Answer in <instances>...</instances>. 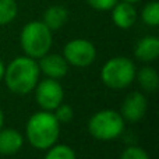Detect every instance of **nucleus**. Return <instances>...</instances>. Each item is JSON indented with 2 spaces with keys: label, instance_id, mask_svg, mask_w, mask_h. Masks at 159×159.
<instances>
[{
  "label": "nucleus",
  "instance_id": "obj_1",
  "mask_svg": "<svg viewBox=\"0 0 159 159\" xmlns=\"http://www.w3.org/2000/svg\"><path fill=\"white\" fill-rule=\"evenodd\" d=\"M39 66L32 57L21 56L8 64L4 70V80L8 89L18 95H25L36 87L39 78Z\"/></svg>",
  "mask_w": 159,
  "mask_h": 159
},
{
  "label": "nucleus",
  "instance_id": "obj_2",
  "mask_svg": "<svg viewBox=\"0 0 159 159\" xmlns=\"http://www.w3.org/2000/svg\"><path fill=\"white\" fill-rule=\"evenodd\" d=\"M59 120L49 110L32 115L27 124V138L38 149H48L59 138Z\"/></svg>",
  "mask_w": 159,
  "mask_h": 159
},
{
  "label": "nucleus",
  "instance_id": "obj_3",
  "mask_svg": "<svg viewBox=\"0 0 159 159\" xmlns=\"http://www.w3.org/2000/svg\"><path fill=\"white\" fill-rule=\"evenodd\" d=\"M20 42L28 57L41 59L52 46V31L43 21H31L22 28Z\"/></svg>",
  "mask_w": 159,
  "mask_h": 159
},
{
  "label": "nucleus",
  "instance_id": "obj_4",
  "mask_svg": "<svg viewBox=\"0 0 159 159\" xmlns=\"http://www.w3.org/2000/svg\"><path fill=\"white\" fill-rule=\"evenodd\" d=\"M101 78L106 87L113 89H123L134 81L135 66L127 57H113L102 67Z\"/></svg>",
  "mask_w": 159,
  "mask_h": 159
},
{
  "label": "nucleus",
  "instance_id": "obj_5",
  "mask_svg": "<svg viewBox=\"0 0 159 159\" xmlns=\"http://www.w3.org/2000/svg\"><path fill=\"white\" fill-rule=\"evenodd\" d=\"M124 129V119L115 110H101L88 121V131L96 140L109 141L119 137Z\"/></svg>",
  "mask_w": 159,
  "mask_h": 159
},
{
  "label": "nucleus",
  "instance_id": "obj_6",
  "mask_svg": "<svg viewBox=\"0 0 159 159\" xmlns=\"http://www.w3.org/2000/svg\"><path fill=\"white\" fill-rule=\"evenodd\" d=\"M64 59L69 64L75 67H87L93 63L96 50L92 42L87 39H74L64 46Z\"/></svg>",
  "mask_w": 159,
  "mask_h": 159
},
{
  "label": "nucleus",
  "instance_id": "obj_7",
  "mask_svg": "<svg viewBox=\"0 0 159 159\" xmlns=\"http://www.w3.org/2000/svg\"><path fill=\"white\" fill-rule=\"evenodd\" d=\"M63 88L55 78H48L38 84L35 99L43 110H55L63 102Z\"/></svg>",
  "mask_w": 159,
  "mask_h": 159
},
{
  "label": "nucleus",
  "instance_id": "obj_8",
  "mask_svg": "<svg viewBox=\"0 0 159 159\" xmlns=\"http://www.w3.org/2000/svg\"><path fill=\"white\" fill-rule=\"evenodd\" d=\"M147 98L140 92H133L124 99L121 106V117L129 121H138L147 112Z\"/></svg>",
  "mask_w": 159,
  "mask_h": 159
},
{
  "label": "nucleus",
  "instance_id": "obj_9",
  "mask_svg": "<svg viewBox=\"0 0 159 159\" xmlns=\"http://www.w3.org/2000/svg\"><path fill=\"white\" fill-rule=\"evenodd\" d=\"M39 70L50 78H61L67 74L69 71V63L63 56L59 55H45L41 57L39 61Z\"/></svg>",
  "mask_w": 159,
  "mask_h": 159
},
{
  "label": "nucleus",
  "instance_id": "obj_10",
  "mask_svg": "<svg viewBox=\"0 0 159 159\" xmlns=\"http://www.w3.org/2000/svg\"><path fill=\"white\" fill-rule=\"evenodd\" d=\"M112 20L119 28L129 30L137 21V10L133 3L117 2L112 8Z\"/></svg>",
  "mask_w": 159,
  "mask_h": 159
},
{
  "label": "nucleus",
  "instance_id": "obj_11",
  "mask_svg": "<svg viewBox=\"0 0 159 159\" xmlns=\"http://www.w3.org/2000/svg\"><path fill=\"white\" fill-rule=\"evenodd\" d=\"M134 55L141 61H154L159 56V39L157 36H144L137 42L134 48Z\"/></svg>",
  "mask_w": 159,
  "mask_h": 159
},
{
  "label": "nucleus",
  "instance_id": "obj_12",
  "mask_svg": "<svg viewBox=\"0 0 159 159\" xmlns=\"http://www.w3.org/2000/svg\"><path fill=\"white\" fill-rule=\"evenodd\" d=\"M22 147V135L14 129H0V155H13Z\"/></svg>",
  "mask_w": 159,
  "mask_h": 159
},
{
  "label": "nucleus",
  "instance_id": "obj_13",
  "mask_svg": "<svg viewBox=\"0 0 159 159\" xmlns=\"http://www.w3.org/2000/svg\"><path fill=\"white\" fill-rule=\"evenodd\" d=\"M67 18H69V11L63 6H50L45 10L43 13V24L49 28L50 31L60 30L64 24H66Z\"/></svg>",
  "mask_w": 159,
  "mask_h": 159
},
{
  "label": "nucleus",
  "instance_id": "obj_14",
  "mask_svg": "<svg viewBox=\"0 0 159 159\" xmlns=\"http://www.w3.org/2000/svg\"><path fill=\"white\" fill-rule=\"evenodd\" d=\"M138 81H140L143 89H145L147 92H155L159 85V77L157 70L152 69V67H143L138 73Z\"/></svg>",
  "mask_w": 159,
  "mask_h": 159
},
{
  "label": "nucleus",
  "instance_id": "obj_15",
  "mask_svg": "<svg viewBox=\"0 0 159 159\" xmlns=\"http://www.w3.org/2000/svg\"><path fill=\"white\" fill-rule=\"evenodd\" d=\"M18 6L16 0H0V25H7L17 17Z\"/></svg>",
  "mask_w": 159,
  "mask_h": 159
},
{
  "label": "nucleus",
  "instance_id": "obj_16",
  "mask_svg": "<svg viewBox=\"0 0 159 159\" xmlns=\"http://www.w3.org/2000/svg\"><path fill=\"white\" fill-rule=\"evenodd\" d=\"M141 18L149 27H158L159 25V3L151 2L144 6L141 11Z\"/></svg>",
  "mask_w": 159,
  "mask_h": 159
},
{
  "label": "nucleus",
  "instance_id": "obj_17",
  "mask_svg": "<svg viewBox=\"0 0 159 159\" xmlns=\"http://www.w3.org/2000/svg\"><path fill=\"white\" fill-rule=\"evenodd\" d=\"M45 159H75V154L67 145H56L48 151Z\"/></svg>",
  "mask_w": 159,
  "mask_h": 159
},
{
  "label": "nucleus",
  "instance_id": "obj_18",
  "mask_svg": "<svg viewBox=\"0 0 159 159\" xmlns=\"http://www.w3.org/2000/svg\"><path fill=\"white\" fill-rule=\"evenodd\" d=\"M120 159H149V155L140 147H129L123 151Z\"/></svg>",
  "mask_w": 159,
  "mask_h": 159
},
{
  "label": "nucleus",
  "instance_id": "obj_19",
  "mask_svg": "<svg viewBox=\"0 0 159 159\" xmlns=\"http://www.w3.org/2000/svg\"><path fill=\"white\" fill-rule=\"evenodd\" d=\"M56 119L59 120V123L60 121H63V123H67V121H70L73 119V109L69 106V105H59L57 107H56Z\"/></svg>",
  "mask_w": 159,
  "mask_h": 159
},
{
  "label": "nucleus",
  "instance_id": "obj_20",
  "mask_svg": "<svg viewBox=\"0 0 159 159\" xmlns=\"http://www.w3.org/2000/svg\"><path fill=\"white\" fill-rule=\"evenodd\" d=\"M119 0H87V3L91 6L92 8L99 11H107L112 10L113 6L117 3Z\"/></svg>",
  "mask_w": 159,
  "mask_h": 159
},
{
  "label": "nucleus",
  "instance_id": "obj_21",
  "mask_svg": "<svg viewBox=\"0 0 159 159\" xmlns=\"http://www.w3.org/2000/svg\"><path fill=\"white\" fill-rule=\"evenodd\" d=\"M3 75H4V66H3V61L0 60V80L3 78Z\"/></svg>",
  "mask_w": 159,
  "mask_h": 159
},
{
  "label": "nucleus",
  "instance_id": "obj_22",
  "mask_svg": "<svg viewBox=\"0 0 159 159\" xmlns=\"http://www.w3.org/2000/svg\"><path fill=\"white\" fill-rule=\"evenodd\" d=\"M3 123H4V115H3L2 109H0V129H3Z\"/></svg>",
  "mask_w": 159,
  "mask_h": 159
},
{
  "label": "nucleus",
  "instance_id": "obj_23",
  "mask_svg": "<svg viewBox=\"0 0 159 159\" xmlns=\"http://www.w3.org/2000/svg\"><path fill=\"white\" fill-rule=\"evenodd\" d=\"M123 2H129V3H133V4H134V3H137V2H141V0H123Z\"/></svg>",
  "mask_w": 159,
  "mask_h": 159
}]
</instances>
